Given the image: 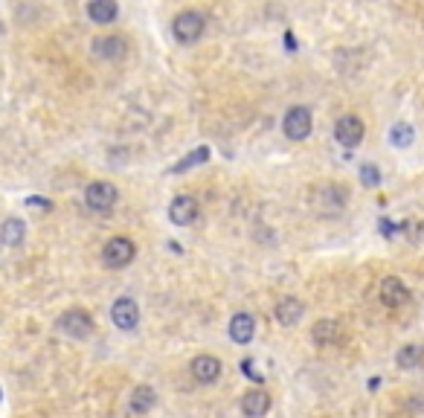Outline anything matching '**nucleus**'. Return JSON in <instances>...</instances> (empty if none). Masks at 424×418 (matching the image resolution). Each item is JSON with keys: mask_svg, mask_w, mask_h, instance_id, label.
<instances>
[{"mask_svg": "<svg viewBox=\"0 0 424 418\" xmlns=\"http://www.w3.org/2000/svg\"><path fill=\"white\" fill-rule=\"evenodd\" d=\"M378 297L387 308H404V305L409 302V288L398 276H384L380 279V288H378Z\"/></svg>", "mask_w": 424, "mask_h": 418, "instance_id": "obj_9", "label": "nucleus"}, {"mask_svg": "<svg viewBox=\"0 0 424 418\" xmlns=\"http://www.w3.org/2000/svg\"><path fill=\"white\" fill-rule=\"evenodd\" d=\"M88 15L93 23H114V18L119 15V6H117V0H90Z\"/></svg>", "mask_w": 424, "mask_h": 418, "instance_id": "obj_20", "label": "nucleus"}, {"mask_svg": "<svg viewBox=\"0 0 424 418\" xmlns=\"http://www.w3.org/2000/svg\"><path fill=\"white\" fill-rule=\"evenodd\" d=\"M26 206H44V209H52V203L47 198H26Z\"/></svg>", "mask_w": 424, "mask_h": 418, "instance_id": "obj_25", "label": "nucleus"}, {"mask_svg": "<svg viewBox=\"0 0 424 418\" xmlns=\"http://www.w3.org/2000/svg\"><path fill=\"white\" fill-rule=\"evenodd\" d=\"M55 328H59L64 337L84 340V337H90L93 334V317L84 308H70V311H64L59 319H55Z\"/></svg>", "mask_w": 424, "mask_h": 418, "instance_id": "obj_2", "label": "nucleus"}, {"mask_svg": "<svg viewBox=\"0 0 424 418\" xmlns=\"http://www.w3.org/2000/svg\"><path fill=\"white\" fill-rule=\"evenodd\" d=\"M285 44H288V50H296V47H293V35H291V32L285 35Z\"/></svg>", "mask_w": 424, "mask_h": 418, "instance_id": "obj_26", "label": "nucleus"}, {"mask_svg": "<svg viewBox=\"0 0 424 418\" xmlns=\"http://www.w3.org/2000/svg\"><path fill=\"white\" fill-rule=\"evenodd\" d=\"M206 30V18L197 9H183L180 15L172 21V35L177 38V44H197Z\"/></svg>", "mask_w": 424, "mask_h": 418, "instance_id": "obj_1", "label": "nucleus"}, {"mask_svg": "<svg viewBox=\"0 0 424 418\" xmlns=\"http://www.w3.org/2000/svg\"><path fill=\"white\" fill-rule=\"evenodd\" d=\"M378 230L384 232V239H395L398 232H404V227L395 224V221H389V218H380V221H378Z\"/></svg>", "mask_w": 424, "mask_h": 418, "instance_id": "obj_24", "label": "nucleus"}, {"mask_svg": "<svg viewBox=\"0 0 424 418\" xmlns=\"http://www.w3.org/2000/svg\"><path fill=\"white\" fill-rule=\"evenodd\" d=\"M358 175H360V183L366 189H378L380 186V169H378L375 163H363L360 169H358Z\"/></svg>", "mask_w": 424, "mask_h": 418, "instance_id": "obj_23", "label": "nucleus"}, {"mask_svg": "<svg viewBox=\"0 0 424 418\" xmlns=\"http://www.w3.org/2000/svg\"><path fill=\"white\" fill-rule=\"evenodd\" d=\"M154 404H157V392H154V386H148V384L134 386V392H131V412L146 415V412L154 410Z\"/></svg>", "mask_w": 424, "mask_h": 418, "instance_id": "obj_17", "label": "nucleus"}, {"mask_svg": "<svg viewBox=\"0 0 424 418\" xmlns=\"http://www.w3.org/2000/svg\"><path fill=\"white\" fill-rule=\"evenodd\" d=\"M110 319L119 331H134L139 326V305L131 297H119L110 308Z\"/></svg>", "mask_w": 424, "mask_h": 418, "instance_id": "obj_10", "label": "nucleus"}, {"mask_svg": "<svg viewBox=\"0 0 424 418\" xmlns=\"http://www.w3.org/2000/svg\"><path fill=\"white\" fill-rule=\"evenodd\" d=\"M26 239V224L21 218H6L3 224H0V244L6 247H21Z\"/></svg>", "mask_w": 424, "mask_h": 418, "instance_id": "obj_18", "label": "nucleus"}, {"mask_svg": "<svg viewBox=\"0 0 424 418\" xmlns=\"http://www.w3.org/2000/svg\"><path fill=\"white\" fill-rule=\"evenodd\" d=\"M137 256V244L131 239H125V235H114V239H108L105 247H102V261L105 268H128V264L134 261Z\"/></svg>", "mask_w": 424, "mask_h": 418, "instance_id": "obj_3", "label": "nucleus"}, {"mask_svg": "<svg viewBox=\"0 0 424 418\" xmlns=\"http://www.w3.org/2000/svg\"><path fill=\"white\" fill-rule=\"evenodd\" d=\"M195 218H197V201L192 195H177V198L168 203V221H172L175 227H189Z\"/></svg>", "mask_w": 424, "mask_h": 418, "instance_id": "obj_12", "label": "nucleus"}, {"mask_svg": "<svg viewBox=\"0 0 424 418\" xmlns=\"http://www.w3.org/2000/svg\"><path fill=\"white\" fill-rule=\"evenodd\" d=\"M93 52L99 55V59H105V61H119V59H125V52H128V41L119 38V35L96 38L93 41Z\"/></svg>", "mask_w": 424, "mask_h": 418, "instance_id": "obj_13", "label": "nucleus"}, {"mask_svg": "<svg viewBox=\"0 0 424 418\" xmlns=\"http://www.w3.org/2000/svg\"><path fill=\"white\" fill-rule=\"evenodd\" d=\"M267 410H271V395H267L262 386L244 392V398H242V415L244 418H264Z\"/></svg>", "mask_w": 424, "mask_h": 418, "instance_id": "obj_14", "label": "nucleus"}, {"mask_svg": "<svg viewBox=\"0 0 424 418\" xmlns=\"http://www.w3.org/2000/svg\"><path fill=\"white\" fill-rule=\"evenodd\" d=\"M311 340L320 348L334 346L340 340V323H337V319H317V323L311 326Z\"/></svg>", "mask_w": 424, "mask_h": 418, "instance_id": "obj_16", "label": "nucleus"}, {"mask_svg": "<svg viewBox=\"0 0 424 418\" xmlns=\"http://www.w3.org/2000/svg\"><path fill=\"white\" fill-rule=\"evenodd\" d=\"M189 372H192V378L201 386H209V384H215L221 378L224 366H221V360L215 355H197V357H192Z\"/></svg>", "mask_w": 424, "mask_h": 418, "instance_id": "obj_8", "label": "nucleus"}, {"mask_svg": "<svg viewBox=\"0 0 424 418\" xmlns=\"http://www.w3.org/2000/svg\"><path fill=\"white\" fill-rule=\"evenodd\" d=\"M363 134H366V125L355 114H346V117H340L334 122V139L343 148H358L363 143Z\"/></svg>", "mask_w": 424, "mask_h": 418, "instance_id": "obj_7", "label": "nucleus"}, {"mask_svg": "<svg viewBox=\"0 0 424 418\" xmlns=\"http://www.w3.org/2000/svg\"><path fill=\"white\" fill-rule=\"evenodd\" d=\"M84 203H88L90 212H99V215L110 212L117 203V186L108 183V180H93V183L84 189Z\"/></svg>", "mask_w": 424, "mask_h": 418, "instance_id": "obj_6", "label": "nucleus"}, {"mask_svg": "<svg viewBox=\"0 0 424 418\" xmlns=\"http://www.w3.org/2000/svg\"><path fill=\"white\" fill-rule=\"evenodd\" d=\"M395 366H398V369H407V372L424 366V346H418V343L401 346L398 355H395Z\"/></svg>", "mask_w": 424, "mask_h": 418, "instance_id": "obj_19", "label": "nucleus"}, {"mask_svg": "<svg viewBox=\"0 0 424 418\" xmlns=\"http://www.w3.org/2000/svg\"><path fill=\"white\" fill-rule=\"evenodd\" d=\"M227 334L235 346H247L256 337V317L247 314V311H238L230 317V326H227Z\"/></svg>", "mask_w": 424, "mask_h": 418, "instance_id": "obj_11", "label": "nucleus"}, {"mask_svg": "<svg viewBox=\"0 0 424 418\" xmlns=\"http://www.w3.org/2000/svg\"><path fill=\"white\" fill-rule=\"evenodd\" d=\"M206 160H209V148H206V146H197V148H195V151H189V155L183 157L177 166H172V169H168V172H172V175L189 172V169H195V166H201V163H206Z\"/></svg>", "mask_w": 424, "mask_h": 418, "instance_id": "obj_22", "label": "nucleus"}, {"mask_svg": "<svg viewBox=\"0 0 424 418\" xmlns=\"http://www.w3.org/2000/svg\"><path fill=\"white\" fill-rule=\"evenodd\" d=\"M387 137H389V146H395V148H409V146L416 143V128L409 122H395Z\"/></svg>", "mask_w": 424, "mask_h": 418, "instance_id": "obj_21", "label": "nucleus"}, {"mask_svg": "<svg viewBox=\"0 0 424 418\" xmlns=\"http://www.w3.org/2000/svg\"><path fill=\"white\" fill-rule=\"evenodd\" d=\"M302 314H305V305H302L300 299H296V297H285V299H279V302H276V308H273L276 323H279V326H285V328H291V326L300 323Z\"/></svg>", "mask_w": 424, "mask_h": 418, "instance_id": "obj_15", "label": "nucleus"}, {"mask_svg": "<svg viewBox=\"0 0 424 418\" xmlns=\"http://www.w3.org/2000/svg\"><path fill=\"white\" fill-rule=\"evenodd\" d=\"M378 386H380V378H372V381H369V389H372V392H375Z\"/></svg>", "mask_w": 424, "mask_h": 418, "instance_id": "obj_27", "label": "nucleus"}, {"mask_svg": "<svg viewBox=\"0 0 424 418\" xmlns=\"http://www.w3.org/2000/svg\"><path fill=\"white\" fill-rule=\"evenodd\" d=\"M311 128H314V117H311V110L305 105H293L285 114V119H282V131H285V137L293 139V143L308 139Z\"/></svg>", "mask_w": 424, "mask_h": 418, "instance_id": "obj_5", "label": "nucleus"}, {"mask_svg": "<svg viewBox=\"0 0 424 418\" xmlns=\"http://www.w3.org/2000/svg\"><path fill=\"white\" fill-rule=\"evenodd\" d=\"M349 203V192L340 183H322L314 189V206L326 215H340Z\"/></svg>", "mask_w": 424, "mask_h": 418, "instance_id": "obj_4", "label": "nucleus"}]
</instances>
